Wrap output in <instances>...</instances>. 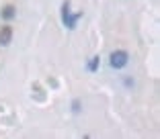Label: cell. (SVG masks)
Listing matches in <instances>:
<instances>
[{
    "mask_svg": "<svg viewBox=\"0 0 160 139\" xmlns=\"http://www.w3.org/2000/svg\"><path fill=\"white\" fill-rule=\"evenodd\" d=\"M123 82H125V86H127V88H132V86H133V80H132V76H125V80H123Z\"/></svg>",
    "mask_w": 160,
    "mask_h": 139,
    "instance_id": "52a82bcc",
    "label": "cell"
},
{
    "mask_svg": "<svg viewBox=\"0 0 160 139\" xmlns=\"http://www.w3.org/2000/svg\"><path fill=\"white\" fill-rule=\"evenodd\" d=\"M72 111H74V113H80V100H74V102H72Z\"/></svg>",
    "mask_w": 160,
    "mask_h": 139,
    "instance_id": "8992f818",
    "label": "cell"
},
{
    "mask_svg": "<svg viewBox=\"0 0 160 139\" xmlns=\"http://www.w3.org/2000/svg\"><path fill=\"white\" fill-rule=\"evenodd\" d=\"M82 17V10L76 14L70 12V0H66L64 4H62V23L66 25L68 29H76V23H78V19Z\"/></svg>",
    "mask_w": 160,
    "mask_h": 139,
    "instance_id": "7a4b0ae2",
    "label": "cell"
},
{
    "mask_svg": "<svg viewBox=\"0 0 160 139\" xmlns=\"http://www.w3.org/2000/svg\"><path fill=\"white\" fill-rule=\"evenodd\" d=\"M10 41H12V27H10V25H4V27L0 29V45L8 47Z\"/></svg>",
    "mask_w": 160,
    "mask_h": 139,
    "instance_id": "3957f363",
    "label": "cell"
},
{
    "mask_svg": "<svg viewBox=\"0 0 160 139\" xmlns=\"http://www.w3.org/2000/svg\"><path fill=\"white\" fill-rule=\"evenodd\" d=\"M127 64H129V53H127L125 49L111 51V55H109V65H111L113 70H123Z\"/></svg>",
    "mask_w": 160,
    "mask_h": 139,
    "instance_id": "6da1fadb",
    "label": "cell"
},
{
    "mask_svg": "<svg viewBox=\"0 0 160 139\" xmlns=\"http://www.w3.org/2000/svg\"><path fill=\"white\" fill-rule=\"evenodd\" d=\"M99 64H101V57L99 55H92L88 60V72H92V74H94V72L99 70Z\"/></svg>",
    "mask_w": 160,
    "mask_h": 139,
    "instance_id": "5b68a950",
    "label": "cell"
},
{
    "mask_svg": "<svg viewBox=\"0 0 160 139\" xmlns=\"http://www.w3.org/2000/svg\"><path fill=\"white\" fill-rule=\"evenodd\" d=\"M0 14H2V19L12 21L14 17H17V8H14V4H4V6H2V10H0Z\"/></svg>",
    "mask_w": 160,
    "mask_h": 139,
    "instance_id": "277c9868",
    "label": "cell"
}]
</instances>
